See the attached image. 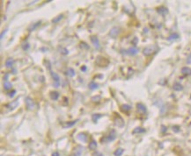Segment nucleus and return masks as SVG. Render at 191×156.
Here are the masks:
<instances>
[{
  "label": "nucleus",
  "instance_id": "1",
  "mask_svg": "<svg viewBox=\"0 0 191 156\" xmlns=\"http://www.w3.org/2000/svg\"><path fill=\"white\" fill-rule=\"evenodd\" d=\"M158 50V47H157L156 45H150L148 47H144V50H143V54L145 56H151L153 54L157 52Z\"/></svg>",
  "mask_w": 191,
  "mask_h": 156
},
{
  "label": "nucleus",
  "instance_id": "2",
  "mask_svg": "<svg viewBox=\"0 0 191 156\" xmlns=\"http://www.w3.org/2000/svg\"><path fill=\"white\" fill-rule=\"evenodd\" d=\"M115 138H116V132H115V130H112L108 135L105 136L101 139V141L102 142H111V141L115 140Z\"/></svg>",
  "mask_w": 191,
  "mask_h": 156
},
{
  "label": "nucleus",
  "instance_id": "3",
  "mask_svg": "<svg viewBox=\"0 0 191 156\" xmlns=\"http://www.w3.org/2000/svg\"><path fill=\"white\" fill-rule=\"evenodd\" d=\"M25 103H26V109L29 110V111H34L35 108V103L31 97H27L25 98Z\"/></svg>",
  "mask_w": 191,
  "mask_h": 156
},
{
  "label": "nucleus",
  "instance_id": "4",
  "mask_svg": "<svg viewBox=\"0 0 191 156\" xmlns=\"http://www.w3.org/2000/svg\"><path fill=\"white\" fill-rule=\"evenodd\" d=\"M50 75H51V76H52L53 80H54V86L56 87V88H58L59 85H60V77H59V75H58L56 73H55V72H53V71H50Z\"/></svg>",
  "mask_w": 191,
  "mask_h": 156
},
{
  "label": "nucleus",
  "instance_id": "5",
  "mask_svg": "<svg viewBox=\"0 0 191 156\" xmlns=\"http://www.w3.org/2000/svg\"><path fill=\"white\" fill-rule=\"evenodd\" d=\"M139 52V49L136 47H130L128 48L127 50L125 51V54H128V55H130V56H133V55H136L137 53Z\"/></svg>",
  "mask_w": 191,
  "mask_h": 156
},
{
  "label": "nucleus",
  "instance_id": "6",
  "mask_svg": "<svg viewBox=\"0 0 191 156\" xmlns=\"http://www.w3.org/2000/svg\"><path fill=\"white\" fill-rule=\"evenodd\" d=\"M115 125L118 127H122L124 125V120L121 116H116L115 118Z\"/></svg>",
  "mask_w": 191,
  "mask_h": 156
},
{
  "label": "nucleus",
  "instance_id": "7",
  "mask_svg": "<svg viewBox=\"0 0 191 156\" xmlns=\"http://www.w3.org/2000/svg\"><path fill=\"white\" fill-rule=\"evenodd\" d=\"M119 33H120V28L117 27V26H115V27H113L111 29V31H110L109 33V35L112 38H116V37L118 36Z\"/></svg>",
  "mask_w": 191,
  "mask_h": 156
},
{
  "label": "nucleus",
  "instance_id": "8",
  "mask_svg": "<svg viewBox=\"0 0 191 156\" xmlns=\"http://www.w3.org/2000/svg\"><path fill=\"white\" fill-rule=\"evenodd\" d=\"M18 105H19V99H17V100H15V101H12V102L7 104L6 105H5V107H6L8 110H14Z\"/></svg>",
  "mask_w": 191,
  "mask_h": 156
},
{
  "label": "nucleus",
  "instance_id": "9",
  "mask_svg": "<svg viewBox=\"0 0 191 156\" xmlns=\"http://www.w3.org/2000/svg\"><path fill=\"white\" fill-rule=\"evenodd\" d=\"M90 38H91V41H92V45L94 46V47L99 49L100 48V41H99V39L97 38V36L92 35V36H91Z\"/></svg>",
  "mask_w": 191,
  "mask_h": 156
},
{
  "label": "nucleus",
  "instance_id": "10",
  "mask_svg": "<svg viewBox=\"0 0 191 156\" xmlns=\"http://www.w3.org/2000/svg\"><path fill=\"white\" fill-rule=\"evenodd\" d=\"M78 121V120L77 119V120H73V121H71V122H65V123H63V125H62V126H63L64 129L69 128V127H72Z\"/></svg>",
  "mask_w": 191,
  "mask_h": 156
},
{
  "label": "nucleus",
  "instance_id": "11",
  "mask_svg": "<svg viewBox=\"0 0 191 156\" xmlns=\"http://www.w3.org/2000/svg\"><path fill=\"white\" fill-rule=\"evenodd\" d=\"M137 110H138L139 112L143 113V114H145L146 111H147L146 107L143 104H137Z\"/></svg>",
  "mask_w": 191,
  "mask_h": 156
},
{
  "label": "nucleus",
  "instance_id": "12",
  "mask_svg": "<svg viewBox=\"0 0 191 156\" xmlns=\"http://www.w3.org/2000/svg\"><path fill=\"white\" fill-rule=\"evenodd\" d=\"M78 139H79L80 141H82V142H86L87 140V136L85 133H83V132H80V133L78 134Z\"/></svg>",
  "mask_w": 191,
  "mask_h": 156
},
{
  "label": "nucleus",
  "instance_id": "13",
  "mask_svg": "<svg viewBox=\"0 0 191 156\" xmlns=\"http://www.w3.org/2000/svg\"><path fill=\"white\" fill-rule=\"evenodd\" d=\"M41 24H42V22H41V21H38V22L35 23V24H32L31 26L28 27V31L32 32V31H34V30H35L37 27H39V26H41Z\"/></svg>",
  "mask_w": 191,
  "mask_h": 156
},
{
  "label": "nucleus",
  "instance_id": "14",
  "mask_svg": "<svg viewBox=\"0 0 191 156\" xmlns=\"http://www.w3.org/2000/svg\"><path fill=\"white\" fill-rule=\"evenodd\" d=\"M49 97H50V98L52 99V100H57L58 98H59V93L56 91H51L50 94H49Z\"/></svg>",
  "mask_w": 191,
  "mask_h": 156
},
{
  "label": "nucleus",
  "instance_id": "15",
  "mask_svg": "<svg viewBox=\"0 0 191 156\" xmlns=\"http://www.w3.org/2000/svg\"><path fill=\"white\" fill-rule=\"evenodd\" d=\"M88 87H89V89H90V90H96V89L99 88V84H98V83H96L94 81H92V82H90V83H89Z\"/></svg>",
  "mask_w": 191,
  "mask_h": 156
},
{
  "label": "nucleus",
  "instance_id": "16",
  "mask_svg": "<svg viewBox=\"0 0 191 156\" xmlns=\"http://www.w3.org/2000/svg\"><path fill=\"white\" fill-rule=\"evenodd\" d=\"M181 73L184 75H191V68H188V67H184L181 69Z\"/></svg>",
  "mask_w": 191,
  "mask_h": 156
},
{
  "label": "nucleus",
  "instance_id": "17",
  "mask_svg": "<svg viewBox=\"0 0 191 156\" xmlns=\"http://www.w3.org/2000/svg\"><path fill=\"white\" fill-rule=\"evenodd\" d=\"M65 75H68L69 77H73L75 75V71L72 68H69L67 70L65 71Z\"/></svg>",
  "mask_w": 191,
  "mask_h": 156
},
{
  "label": "nucleus",
  "instance_id": "18",
  "mask_svg": "<svg viewBox=\"0 0 191 156\" xmlns=\"http://www.w3.org/2000/svg\"><path fill=\"white\" fill-rule=\"evenodd\" d=\"M121 110H122L123 112H128V111H130V110H131V106L129 105V104H122V105L121 106Z\"/></svg>",
  "mask_w": 191,
  "mask_h": 156
},
{
  "label": "nucleus",
  "instance_id": "19",
  "mask_svg": "<svg viewBox=\"0 0 191 156\" xmlns=\"http://www.w3.org/2000/svg\"><path fill=\"white\" fill-rule=\"evenodd\" d=\"M97 142H96L95 140H92L90 142V144H89V146H88V147H89V149L90 150H95L96 148H97Z\"/></svg>",
  "mask_w": 191,
  "mask_h": 156
},
{
  "label": "nucleus",
  "instance_id": "20",
  "mask_svg": "<svg viewBox=\"0 0 191 156\" xmlns=\"http://www.w3.org/2000/svg\"><path fill=\"white\" fill-rule=\"evenodd\" d=\"M145 132V129L142 128V127H137L133 130L132 133L133 134H137V133H143V132Z\"/></svg>",
  "mask_w": 191,
  "mask_h": 156
},
{
  "label": "nucleus",
  "instance_id": "21",
  "mask_svg": "<svg viewBox=\"0 0 191 156\" xmlns=\"http://www.w3.org/2000/svg\"><path fill=\"white\" fill-rule=\"evenodd\" d=\"M14 63V60L12 59V58H8V59L5 61V66L7 67V68H11V67L13 65Z\"/></svg>",
  "mask_w": 191,
  "mask_h": 156
},
{
  "label": "nucleus",
  "instance_id": "22",
  "mask_svg": "<svg viewBox=\"0 0 191 156\" xmlns=\"http://www.w3.org/2000/svg\"><path fill=\"white\" fill-rule=\"evenodd\" d=\"M12 83H11L9 81H5V82H4V89H5V90H11V89H12Z\"/></svg>",
  "mask_w": 191,
  "mask_h": 156
},
{
  "label": "nucleus",
  "instance_id": "23",
  "mask_svg": "<svg viewBox=\"0 0 191 156\" xmlns=\"http://www.w3.org/2000/svg\"><path fill=\"white\" fill-rule=\"evenodd\" d=\"M158 12L160 14H162V15H165V14H167V12H168V10H167L166 7H160V8H158Z\"/></svg>",
  "mask_w": 191,
  "mask_h": 156
},
{
  "label": "nucleus",
  "instance_id": "24",
  "mask_svg": "<svg viewBox=\"0 0 191 156\" xmlns=\"http://www.w3.org/2000/svg\"><path fill=\"white\" fill-rule=\"evenodd\" d=\"M182 89H183V87H182V85H181V83H174V90H176V91H180V90H182Z\"/></svg>",
  "mask_w": 191,
  "mask_h": 156
},
{
  "label": "nucleus",
  "instance_id": "25",
  "mask_svg": "<svg viewBox=\"0 0 191 156\" xmlns=\"http://www.w3.org/2000/svg\"><path fill=\"white\" fill-rule=\"evenodd\" d=\"M101 117H102V115L101 114H93L92 116V121H93L94 123H96V122H97L98 120L101 118Z\"/></svg>",
  "mask_w": 191,
  "mask_h": 156
},
{
  "label": "nucleus",
  "instance_id": "26",
  "mask_svg": "<svg viewBox=\"0 0 191 156\" xmlns=\"http://www.w3.org/2000/svg\"><path fill=\"white\" fill-rule=\"evenodd\" d=\"M124 150L122 149V148H118V149H116L115 151V153H114V154H115V156H122V153H123Z\"/></svg>",
  "mask_w": 191,
  "mask_h": 156
},
{
  "label": "nucleus",
  "instance_id": "27",
  "mask_svg": "<svg viewBox=\"0 0 191 156\" xmlns=\"http://www.w3.org/2000/svg\"><path fill=\"white\" fill-rule=\"evenodd\" d=\"M58 50H59V52L63 54H68V53H69L68 49H66L65 47H58Z\"/></svg>",
  "mask_w": 191,
  "mask_h": 156
},
{
  "label": "nucleus",
  "instance_id": "28",
  "mask_svg": "<svg viewBox=\"0 0 191 156\" xmlns=\"http://www.w3.org/2000/svg\"><path fill=\"white\" fill-rule=\"evenodd\" d=\"M63 14H60V15H58L56 18H55V19H52V22H53V23H57V22H59V21L61 20V19H63Z\"/></svg>",
  "mask_w": 191,
  "mask_h": 156
},
{
  "label": "nucleus",
  "instance_id": "29",
  "mask_svg": "<svg viewBox=\"0 0 191 156\" xmlns=\"http://www.w3.org/2000/svg\"><path fill=\"white\" fill-rule=\"evenodd\" d=\"M179 38V35L177 33H173L170 36L168 37V40H176V39Z\"/></svg>",
  "mask_w": 191,
  "mask_h": 156
},
{
  "label": "nucleus",
  "instance_id": "30",
  "mask_svg": "<svg viewBox=\"0 0 191 156\" xmlns=\"http://www.w3.org/2000/svg\"><path fill=\"white\" fill-rule=\"evenodd\" d=\"M21 47H22V49H23V50L26 51V50H28V49H29L30 45L27 43V42H26V43H23L22 45H21Z\"/></svg>",
  "mask_w": 191,
  "mask_h": 156
},
{
  "label": "nucleus",
  "instance_id": "31",
  "mask_svg": "<svg viewBox=\"0 0 191 156\" xmlns=\"http://www.w3.org/2000/svg\"><path fill=\"white\" fill-rule=\"evenodd\" d=\"M100 100H101V97H100V96H98V97H97V96H95V97H92V101H93V102H99V101Z\"/></svg>",
  "mask_w": 191,
  "mask_h": 156
},
{
  "label": "nucleus",
  "instance_id": "32",
  "mask_svg": "<svg viewBox=\"0 0 191 156\" xmlns=\"http://www.w3.org/2000/svg\"><path fill=\"white\" fill-rule=\"evenodd\" d=\"M80 47H81L82 48L84 47V48H85V49H88L89 48V46L87 45L86 43H85V42H81V43H80Z\"/></svg>",
  "mask_w": 191,
  "mask_h": 156
},
{
  "label": "nucleus",
  "instance_id": "33",
  "mask_svg": "<svg viewBox=\"0 0 191 156\" xmlns=\"http://www.w3.org/2000/svg\"><path fill=\"white\" fill-rule=\"evenodd\" d=\"M15 93H16V90H12V91L11 92L10 94H9V97H14V95H15Z\"/></svg>",
  "mask_w": 191,
  "mask_h": 156
},
{
  "label": "nucleus",
  "instance_id": "34",
  "mask_svg": "<svg viewBox=\"0 0 191 156\" xmlns=\"http://www.w3.org/2000/svg\"><path fill=\"white\" fill-rule=\"evenodd\" d=\"M187 62H188V63H191V54H190V55L188 56V60H187Z\"/></svg>",
  "mask_w": 191,
  "mask_h": 156
},
{
  "label": "nucleus",
  "instance_id": "35",
  "mask_svg": "<svg viewBox=\"0 0 191 156\" xmlns=\"http://www.w3.org/2000/svg\"><path fill=\"white\" fill-rule=\"evenodd\" d=\"M52 156H59V153L58 152H55V153H52Z\"/></svg>",
  "mask_w": 191,
  "mask_h": 156
},
{
  "label": "nucleus",
  "instance_id": "36",
  "mask_svg": "<svg viewBox=\"0 0 191 156\" xmlns=\"http://www.w3.org/2000/svg\"><path fill=\"white\" fill-rule=\"evenodd\" d=\"M173 128H174V131H175V132H179V129H178V128H179V127H176V126H174V127H173Z\"/></svg>",
  "mask_w": 191,
  "mask_h": 156
},
{
  "label": "nucleus",
  "instance_id": "37",
  "mask_svg": "<svg viewBox=\"0 0 191 156\" xmlns=\"http://www.w3.org/2000/svg\"><path fill=\"white\" fill-rule=\"evenodd\" d=\"M6 31H7V30H4V32H3V33H1V39H3V37H4V34H5V33H6Z\"/></svg>",
  "mask_w": 191,
  "mask_h": 156
},
{
  "label": "nucleus",
  "instance_id": "38",
  "mask_svg": "<svg viewBox=\"0 0 191 156\" xmlns=\"http://www.w3.org/2000/svg\"><path fill=\"white\" fill-rule=\"evenodd\" d=\"M81 70H82V71H85V70H86V67H85V66L81 67Z\"/></svg>",
  "mask_w": 191,
  "mask_h": 156
}]
</instances>
